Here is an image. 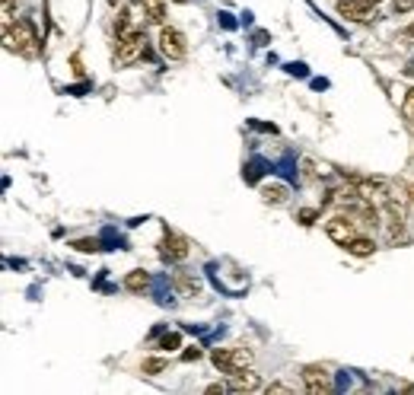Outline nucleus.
<instances>
[{
  "mask_svg": "<svg viewBox=\"0 0 414 395\" xmlns=\"http://www.w3.org/2000/svg\"><path fill=\"white\" fill-rule=\"evenodd\" d=\"M4 42L10 51H16V55L23 57H35L38 55V35L35 29H32L29 19H16V23L4 25Z\"/></svg>",
  "mask_w": 414,
  "mask_h": 395,
  "instance_id": "1",
  "label": "nucleus"
},
{
  "mask_svg": "<svg viewBox=\"0 0 414 395\" xmlns=\"http://www.w3.org/2000/svg\"><path fill=\"white\" fill-rule=\"evenodd\" d=\"M210 360H214V367L220 370V373L233 376V373H239V370H248V363H252V350H246V348H217L214 354H210Z\"/></svg>",
  "mask_w": 414,
  "mask_h": 395,
  "instance_id": "2",
  "label": "nucleus"
},
{
  "mask_svg": "<svg viewBox=\"0 0 414 395\" xmlns=\"http://www.w3.org/2000/svg\"><path fill=\"white\" fill-rule=\"evenodd\" d=\"M146 57V35L144 32H127L118 38V51H115V61L121 67H131V64L144 61Z\"/></svg>",
  "mask_w": 414,
  "mask_h": 395,
  "instance_id": "3",
  "label": "nucleus"
},
{
  "mask_svg": "<svg viewBox=\"0 0 414 395\" xmlns=\"http://www.w3.org/2000/svg\"><path fill=\"white\" fill-rule=\"evenodd\" d=\"M188 239L185 236H178V233H166L163 239H159V258L163 261H169V265H178V261H185L188 258Z\"/></svg>",
  "mask_w": 414,
  "mask_h": 395,
  "instance_id": "4",
  "label": "nucleus"
},
{
  "mask_svg": "<svg viewBox=\"0 0 414 395\" xmlns=\"http://www.w3.org/2000/svg\"><path fill=\"white\" fill-rule=\"evenodd\" d=\"M159 51H163L169 61H182L185 51H188L185 35L178 29H172V25H163V29H159Z\"/></svg>",
  "mask_w": 414,
  "mask_h": 395,
  "instance_id": "5",
  "label": "nucleus"
},
{
  "mask_svg": "<svg viewBox=\"0 0 414 395\" xmlns=\"http://www.w3.org/2000/svg\"><path fill=\"white\" fill-rule=\"evenodd\" d=\"M338 13L344 19H354V23H369V19H376V4L373 0H341Z\"/></svg>",
  "mask_w": 414,
  "mask_h": 395,
  "instance_id": "6",
  "label": "nucleus"
},
{
  "mask_svg": "<svg viewBox=\"0 0 414 395\" xmlns=\"http://www.w3.org/2000/svg\"><path fill=\"white\" fill-rule=\"evenodd\" d=\"M325 233H328L331 242H338V246H347V242L357 236V227H354V220H350V217L338 214V217H331V220L325 223Z\"/></svg>",
  "mask_w": 414,
  "mask_h": 395,
  "instance_id": "7",
  "label": "nucleus"
},
{
  "mask_svg": "<svg viewBox=\"0 0 414 395\" xmlns=\"http://www.w3.org/2000/svg\"><path fill=\"white\" fill-rule=\"evenodd\" d=\"M303 386H306V392H312V395L331 392V373H328V367H303Z\"/></svg>",
  "mask_w": 414,
  "mask_h": 395,
  "instance_id": "8",
  "label": "nucleus"
},
{
  "mask_svg": "<svg viewBox=\"0 0 414 395\" xmlns=\"http://www.w3.org/2000/svg\"><path fill=\"white\" fill-rule=\"evenodd\" d=\"M172 287H176V293L178 297H185V299H195L197 293H201V280H197L195 274H188V271L172 274Z\"/></svg>",
  "mask_w": 414,
  "mask_h": 395,
  "instance_id": "9",
  "label": "nucleus"
},
{
  "mask_svg": "<svg viewBox=\"0 0 414 395\" xmlns=\"http://www.w3.org/2000/svg\"><path fill=\"white\" fill-rule=\"evenodd\" d=\"M258 389H261V379L252 370H239V373L229 376V392H258Z\"/></svg>",
  "mask_w": 414,
  "mask_h": 395,
  "instance_id": "10",
  "label": "nucleus"
},
{
  "mask_svg": "<svg viewBox=\"0 0 414 395\" xmlns=\"http://www.w3.org/2000/svg\"><path fill=\"white\" fill-rule=\"evenodd\" d=\"M261 201L280 207V204L290 201V188H287L284 182H268V185H261Z\"/></svg>",
  "mask_w": 414,
  "mask_h": 395,
  "instance_id": "11",
  "label": "nucleus"
},
{
  "mask_svg": "<svg viewBox=\"0 0 414 395\" xmlns=\"http://www.w3.org/2000/svg\"><path fill=\"white\" fill-rule=\"evenodd\" d=\"M344 248H347L350 255H357V258H367V255H373V252H376V242H373V239H367V236H354V239H350Z\"/></svg>",
  "mask_w": 414,
  "mask_h": 395,
  "instance_id": "12",
  "label": "nucleus"
},
{
  "mask_svg": "<svg viewBox=\"0 0 414 395\" xmlns=\"http://www.w3.org/2000/svg\"><path fill=\"white\" fill-rule=\"evenodd\" d=\"M125 287H127L131 293L146 290V287H150V274H146V271H131V274L125 277Z\"/></svg>",
  "mask_w": 414,
  "mask_h": 395,
  "instance_id": "13",
  "label": "nucleus"
},
{
  "mask_svg": "<svg viewBox=\"0 0 414 395\" xmlns=\"http://www.w3.org/2000/svg\"><path fill=\"white\" fill-rule=\"evenodd\" d=\"M140 4H144V13L150 16V23L163 25V19H166V4L163 0H140Z\"/></svg>",
  "mask_w": 414,
  "mask_h": 395,
  "instance_id": "14",
  "label": "nucleus"
},
{
  "mask_svg": "<svg viewBox=\"0 0 414 395\" xmlns=\"http://www.w3.org/2000/svg\"><path fill=\"white\" fill-rule=\"evenodd\" d=\"M140 370H144L146 376H159L166 370V360H163V357H150V360L140 363Z\"/></svg>",
  "mask_w": 414,
  "mask_h": 395,
  "instance_id": "15",
  "label": "nucleus"
},
{
  "mask_svg": "<svg viewBox=\"0 0 414 395\" xmlns=\"http://www.w3.org/2000/svg\"><path fill=\"white\" fill-rule=\"evenodd\" d=\"M115 32H118V38H121V35H127V32H131V13H127V6H121L118 19H115Z\"/></svg>",
  "mask_w": 414,
  "mask_h": 395,
  "instance_id": "16",
  "label": "nucleus"
},
{
  "mask_svg": "<svg viewBox=\"0 0 414 395\" xmlns=\"http://www.w3.org/2000/svg\"><path fill=\"white\" fill-rule=\"evenodd\" d=\"M159 348L163 350H178L182 348V335H178V331H166V335L159 338Z\"/></svg>",
  "mask_w": 414,
  "mask_h": 395,
  "instance_id": "17",
  "label": "nucleus"
},
{
  "mask_svg": "<svg viewBox=\"0 0 414 395\" xmlns=\"http://www.w3.org/2000/svg\"><path fill=\"white\" fill-rule=\"evenodd\" d=\"M401 115H405V118L414 125V89H408L405 102H401Z\"/></svg>",
  "mask_w": 414,
  "mask_h": 395,
  "instance_id": "18",
  "label": "nucleus"
},
{
  "mask_svg": "<svg viewBox=\"0 0 414 395\" xmlns=\"http://www.w3.org/2000/svg\"><path fill=\"white\" fill-rule=\"evenodd\" d=\"M392 6H395V13H411L414 10V0H392Z\"/></svg>",
  "mask_w": 414,
  "mask_h": 395,
  "instance_id": "19",
  "label": "nucleus"
},
{
  "mask_svg": "<svg viewBox=\"0 0 414 395\" xmlns=\"http://www.w3.org/2000/svg\"><path fill=\"white\" fill-rule=\"evenodd\" d=\"M76 248H80V252H96V248H99V242L96 239H80V242H74Z\"/></svg>",
  "mask_w": 414,
  "mask_h": 395,
  "instance_id": "20",
  "label": "nucleus"
},
{
  "mask_svg": "<svg viewBox=\"0 0 414 395\" xmlns=\"http://www.w3.org/2000/svg\"><path fill=\"white\" fill-rule=\"evenodd\" d=\"M268 392H277V395H287V392H290V386H284V382H271V386H268Z\"/></svg>",
  "mask_w": 414,
  "mask_h": 395,
  "instance_id": "21",
  "label": "nucleus"
},
{
  "mask_svg": "<svg viewBox=\"0 0 414 395\" xmlns=\"http://www.w3.org/2000/svg\"><path fill=\"white\" fill-rule=\"evenodd\" d=\"M197 357H201V350H197V348H188V350H185V354H182V360H197Z\"/></svg>",
  "mask_w": 414,
  "mask_h": 395,
  "instance_id": "22",
  "label": "nucleus"
},
{
  "mask_svg": "<svg viewBox=\"0 0 414 395\" xmlns=\"http://www.w3.org/2000/svg\"><path fill=\"white\" fill-rule=\"evenodd\" d=\"M312 217H316V210H299V220L303 223H312Z\"/></svg>",
  "mask_w": 414,
  "mask_h": 395,
  "instance_id": "23",
  "label": "nucleus"
},
{
  "mask_svg": "<svg viewBox=\"0 0 414 395\" xmlns=\"http://www.w3.org/2000/svg\"><path fill=\"white\" fill-rule=\"evenodd\" d=\"M373 4H379V0H373Z\"/></svg>",
  "mask_w": 414,
  "mask_h": 395,
  "instance_id": "24",
  "label": "nucleus"
}]
</instances>
